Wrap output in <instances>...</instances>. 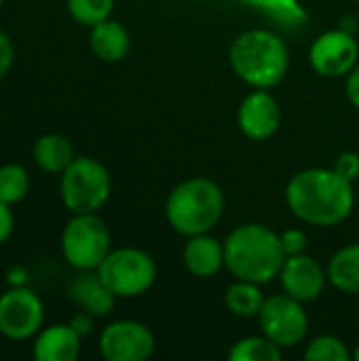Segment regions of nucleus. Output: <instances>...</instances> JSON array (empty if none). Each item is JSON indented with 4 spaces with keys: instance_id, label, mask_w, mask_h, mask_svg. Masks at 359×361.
Masks as SVG:
<instances>
[{
    "instance_id": "nucleus-1",
    "label": "nucleus",
    "mask_w": 359,
    "mask_h": 361,
    "mask_svg": "<svg viewBox=\"0 0 359 361\" xmlns=\"http://www.w3.org/2000/svg\"><path fill=\"white\" fill-rule=\"evenodd\" d=\"M286 201L298 220L313 226H334L347 220L353 209V182L334 169H305L290 180Z\"/></svg>"
},
{
    "instance_id": "nucleus-2",
    "label": "nucleus",
    "mask_w": 359,
    "mask_h": 361,
    "mask_svg": "<svg viewBox=\"0 0 359 361\" xmlns=\"http://www.w3.org/2000/svg\"><path fill=\"white\" fill-rule=\"evenodd\" d=\"M286 258L281 235L264 224L237 226L224 241V267L235 279L264 286L279 275Z\"/></svg>"
},
{
    "instance_id": "nucleus-3",
    "label": "nucleus",
    "mask_w": 359,
    "mask_h": 361,
    "mask_svg": "<svg viewBox=\"0 0 359 361\" xmlns=\"http://www.w3.org/2000/svg\"><path fill=\"white\" fill-rule=\"evenodd\" d=\"M233 72L256 89L279 85L290 66V53L281 36L269 30H248L239 34L229 51Z\"/></svg>"
},
{
    "instance_id": "nucleus-4",
    "label": "nucleus",
    "mask_w": 359,
    "mask_h": 361,
    "mask_svg": "<svg viewBox=\"0 0 359 361\" xmlns=\"http://www.w3.org/2000/svg\"><path fill=\"white\" fill-rule=\"evenodd\" d=\"M224 214V192L207 178H190L167 197L165 216L171 228L184 237L205 235L218 226Z\"/></svg>"
},
{
    "instance_id": "nucleus-5",
    "label": "nucleus",
    "mask_w": 359,
    "mask_h": 361,
    "mask_svg": "<svg viewBox=\"0 0 359 361\" xmlns=\"http://www.w3.org/2000/svg\"><path fill=\"white\" fill-rule=\"evenodd\" d=\"M108 169L91 157H76L59 180L61 203L70 214H97L110 197Z\"/></svg>"
},
{
    "instance_id": "nucleus-6",
    "label": "nucleus",
    "mask_w": 359,
    "mask_h": 361,
    "mask_svg": "<svg viewBox=\"0 0 359 361\" xmlns=\"http://www.w3.org/2000/svg\"><path fill=\"white\" fill-rule=\"evenodd\" d=\"M61 256L76 271H95L112 250V237L97 214H72L61 231Z\"/></svg>"
},
{
    "instance_id": "nucleus-7",
    "label": "nucleus",
    "mask_w": 359,
    "mask_h": 361,
    "mask_svg": "<svg viewBox=\"0 0 359 361\" xmlns=\"http://www.w3.org/2000/svg\"><path fill=\"white\" fill-rule=\"evenodd\" d=\"M95 271L116 298L142 296L152 288L157 279L154 260L150 254L138 247L110 250V254Z\"/></svg>"
},
{
    "instance_id": "nucleus-8",
    "label": "nucleus",
    "mask_w": 359,
    "mask_h": 361,
    "mask_svg": "<svg viewBox=\"0 0 359 361\" xmlns=\"http://www.w3.org/2000/svg\"><path fill=\"white\" fill-rule=\"evenodd\" d=\"M44 324V302L28 286H11L0 294V334L8 341L34 338Z\"/></svg>"
},
{
    "instance_id": "nucleus-9",
    "label": "nucleus",
    "mask_w": 359,
    "mask_h": 361,
    "mask_svg": "<svg viewBox=\"0 0 359 361\" xmlns=\"http://www.w3.org/2000/svg\"><path fill=\"white\" fill-rule=\"evenodd\" d=\"M258 322L262 334L281 349L303 343L309 330V317L303 309V302L286 292L264 300L262 311L258 313Z\"/></svg>"
},
{
    "instance_id": "nucleus-10",
    "label": "nucleus",
    "mask_w": 359,
    "mask_h": 361,
    "mask_svg": "<svg viewBox=\"0 0 359 361\" xmlns=\"http://www.w3.org/2000/svg\"><path fill=\"white\" fill-rule=\"evenodd\" d=\"M154 347V334L133 319L112 322L99 334V353L106 361H146Z\"/></svg>"
},
{
    "instance_id": "nucleus-11",
    "label": "nucleus",
    "mask_w": 359,
    "mask_h": 361,
    "mask_svg": "<svg viewBox=\"0 0 359 361\" xmlns=\"http://www.w3.org/2000/svg\"><path fill=\"white\" fill-rule=\"evenodd\" d=\"M359 47L355 38L343 30H330L311 44L309 59L317 74L328 78L347 76L358 66Z\"/></svg>"
},
{
    "instance_id": "nucleus-12",
    "label": "nucleus",
    "mask_w": 359,
    "mask_h": 361,
    "mask_svg": "<svg viewBox=\"0 0 359 361\" xmlns=\"http://www.w3.org/2000/svg\"><path fill=\"white\" fill-rule=\"evenodd\" d=\"M279 279L286 294H290L300 302H311L324 292L328 281V271H324V267L315 258L307 254H298L286 258L279 271Z\"/></svg>"
},
{
    "instance_id": "nucleus-13",
    "label": "nucleus",
    "mask_w": 359,
    "mask_h": 361,
    "mask_svg": "<svg viewBox=\"0 0 359 361\" xmlns=\"http://www.w3.org/2000/svg\"><path fill=\"white\" fill-rule=\"evenodd\" d=\"M239 129L245 137L254 142L269 140L281 123V110L277 99L267 91H254L250 93L237 112Z\"/></svg>"
},
{
    "instance_id": "nucleus-14",
    "label": "nucleus",
    "mask_w": 359,
    "mask_h": 361,
    "mask_svg": "<svg viewBox=\"0 0 359 361\" xmlns=\"http://www.w3.org/2000/svg\"><path fill=\"white\" fill-rule=\"evenodd\" d=\"M68 298L93 317H106L116 305V296L102 281L97 271H78L68 286Z\"/></svg>"
},
{
    "instance_id": "nucleus-15",
    "label": "nucleus",
    "mask_w": 359,
    "mask_h": 361,
    "mask_svg": "<svg viewBox=\"0 0 359 361\" xmlns=\"http://www.w3.org/2000/svg\"><path fill=\"white\" fill-rule=\"evenodd\" d=\"M80 341L70 324H53L34 336L32 355L36 361H74L80 355Z\"/></svg>"
},
{
    "instance_id": "nucleus-16",
    "label": "nucleus",
    "mask_w": 359,
    "mask_h": 361,
    "mask_svg": "<svg viewBox=\"0 0 359 361\" xmlns=\"http://www.w3.org/2000/svg\"><path fill=\"white\" fill-rule=\"evenodd\" d=\"M224 264V245L216 241L214 237L195 235L188 237V243L184 247V267L195 277L207 279L214 277Z\"/></svg>"
},
{
    "instance_id": "nucleus-17",
    "label": "nucleus",
    "mask_w": 359,
    "mask_h": 361,
    "mask_svg": "<svg viewBox=\"0 0 359 361\" xmlns=\"http://www.w3.org/2000/svg\"><path fill=\"white\" fill-rule=\"evenodd\" d=\"M89 47L93 55L102 61H121L129 53L131 38L123 23L106 19L91 27Z\"/></svg>"
},
{
    "instance_id": "nucleus-18",
    "label": "nucleus",
    "mask_w": 359,
    "mask_h": 361,
    "mask_svg": "<svg viewBox=\"0 0 359 361\" xmlns=\"http://www.w3.org/2000/svg\"><path fill=\"white\" fill-rule=\"evenodd\" d=\"M34 163L47 173H63L68 165L76 159L72 142L61 133H44L34 142L32 148Z\"/></svg>"
},
{
    "instance_id": "nucleus-19",
    "label": "nucleus",
    "mask_w": 359,
    "mask_h": 361,
    "mask_svg": "<svg viewBox=\"0 0 359 361\" xmlns=\"http://www.w3.org/2000/svg\"><path fill=\"white\" fill-rule=\"evenodd\" d=\"M328 281L345 292L359 294V243L341 247L328 262Z\"/></svg>"
},
{
    "instance_id": "nucleus-20",
    "label": "nucleus",
    "mask_w": 359,
    "mask_h": 361,
    "mask_svg": "<svg viewBox=\"0 0 359 361\" xmlns=\"http://www.w3.org/2000/svg\"><path fill=\"white\" fill-rule=\"evenodd\" d=\"M264 296L260 292L258 283L237 279L224 294V302L229 311L237 317H258L264 305Z\"/></svg>"
},
{
    "instance_id": "nucleus-21",
    "label": "nucleus",
    "mask_w": 359,
    "mask_h": 361,
    "mask_svg": "<svg viewBox=\"0 0 359 361\" xmlns=\"http://www.w3.org/2000/svg\"><path fill=\"white\" fill-rule=\"evenodd\" d=\"M30 192V173L19 163L0 165V201L6 205L21 203Z\"/></svg>"
},
{
    "instance_id": "nucleus-22",
    "label": "nucleus",
    "mask_w": 359,
    "mask_h": 361,
    "mask_svg": "<svg viewBox=\"0 0 359 361\" xmlns=\"http://www.w3.org/2000/svg\"><path fill=\"white\" fill-rule=\"evenodd\" d=\"M229 357L233 361H279L281 347L267 336H248L233 345Z\"/></svg>"
},
{
    "instance_id": "nucleus-23",
    "label": "nucleus",
    "mask_w": 359,
    "mask_h": 361,
    "mask_svg": "<svg viewBox=\"0 0 359 361\" xmlns=\"http://www.w3.org/2000/svg\"><path fill=\"white\" fill-rule=\"evenodd\" d=\"M112 8H114V0H68L70 17L85 27H93L110 19Z\"/></svg>"
},
{
    "instance_id": "nucleus-24",
    "label": "nucleus",
    "mask_w": 359,
    "mask_h": 361,
    "mask_svg": "<svg viewBox=\"0 0 359 361\" xmlns=\"http://www.w3.org/2000/svg\"><path fill=\"white\" fill-rule=\"evenodd\" d=\"M353 353H349L347 345L336 336H320L305 351L307 361H349Z\"/></svg>"
},
{
    "instance_id": "nucleus-25",
    "label": "nucleus",
    "mask_w": 359,
    "mask_h": 361,
    "mask_svg": "<svg viewBox=\"0 0 359 361\" xmlns=\"http://www.w3.org/2000/svg\"><path fill=\"white\" fill-rule=\"evenodd\" d=\"M281 245H284V250H286V256L305 254V252H307V245H309L307 233L300 231V228H290V231L281 233Z\"/></svg>"
},
{
    "instance_id": "nucleus-26",
    "label": "nucleus",
    "mask_w": 359,
    "mask_h": 361,
    "mask_svg": "<svg viewBox=\"0 0 359 361\" xmlns=\"http://www.w3.org/2000/svg\"><path fill=\"white\" fill-rule=\"evenodd\" d=\"M334 171L341 173L345 180L355 182L359 178V154L358 152H343L336 163H334Z\"/></svg>"
},
{
    "instance_id": "nucleus-27",
    "label": "nucleus",
    "mask_w": 359,
    "mask_h": 361,
    "mask_svg": "<svg viewBox=\"0 0 359 361\" xmlns=\"http://www.w3.org/2000/svg\"><path fill=\"white\" fill-rule=\"evenodd\" d=\"M13 61H15V44L11 36L4 30H0V80L11 72Z\"/></svg>"
},
{
    "instance_id": "nucleus-28",
    "label": "nucleus",
    "mask_w": 359,
    "mask_h": 361,
    "mask_svg": "<svg viewBox=\"0 0 359 361\" xmlns=\"http://www.w3.org/2000/svg\"><path fill=\"white\" fill-rule=\"evenodd\" d=\"M13 228H15L13 209H11V205H6V203L0 201V245H4L11 239Z\"/></svg>"
},
{
    "instance_id": "nucleus-29",
    "label": "nucleus",
    "mask_w": 359,
    "mask_h": 361,
    "mask_svg": "<svg viewBox=\"0 0 359 361\" xmlns=\"http://www.w3.org/2000/svg\"><path fill=\"white\" fill-rule=\"evenodd\" d=\"M70 326H72V330H74L80 338H85V336L91 334V330H93V315H89L87 311H78V313L70 319Z\"/></svg>"
},
{
    "instance_id": "nucleus-30",
    "label": "nucleus",
    "mask_w": 359,
    "mask_h": 361,
    "mask_svg": "<svg viewBox=\"0 0 359 361\" xmlns=\"http://www.w3.org/2000/svg\"><path fill=\"white\" fill-rule=\"evenodd\" d=\"M345 89H347V95H349V99H351V104L359 108V66H355L349 74H347V85H345Z\"/></svg>"
},
{
    "instance_id": "nucleus-31",
    "label": "nucleus",
    "mask_w": 359,
    "mask_h": 361,
    "mask_svg": "<svg viewBox=\"0 0 359 361\" xmlns=\"http://www.w3.org/2000/svg\"><path fill=\"white\" fill-rule=\"evenodd\" d=\"M353 357H355V360H359V345H358V349L353 351Z\"/></svg>"
},
{
    "instance_id": "nucleus-32",
    "label": "nucleus",
    "mask_w": 359,
    "mask_h": 361,
    "mask_svg": "<svg viewBox=\"0 0 359 361\" xmlns=\"http://www.w3.org/2000/svg\"><path fill=\"white\" fill-rule=\"evenodd\" d=\"M2 2H4V0H0V8H2Z\"/></svg>"
}]
</instances>
